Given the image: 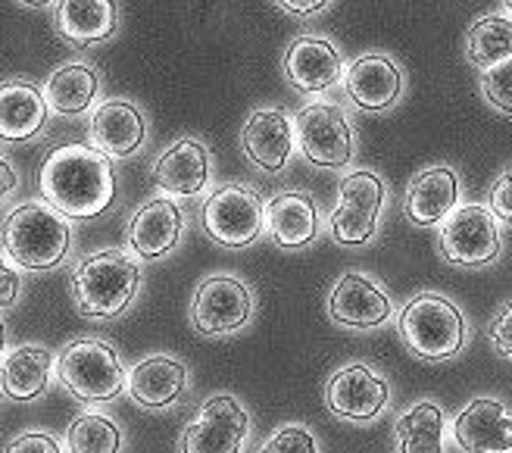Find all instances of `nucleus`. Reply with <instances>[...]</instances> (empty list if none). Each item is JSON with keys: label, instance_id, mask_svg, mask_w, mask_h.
Masks as SVG:
<instances>
[{"label": "nucleus", "instance_id": "28", "mask_svg": "<svg viewBox=\"0 0 512 453\" xmlns=\"http://www.w3.org/2000/svg\"><path fill=\"white\" fill-rule=\"evenodd\" d=\"M397 453H444L447 413L438 400H419L397 419Z\"/></svg>", "mask_w": 512, "mask_h": 453}, {"label": "nucleus", "instance_id": "20", "mask_svg": "<svg viewBox=\"0 0 512 453\" xmlns=\"http://www.w3.org/2000/svg\"><path fill=\"white\" fill-rule=\"evenodd\" d=\"M453 441L463 453H512V413L497 397H475L453 419Z\"/></svg>", "mask_w": 512, "mask_h": 453}, {"label": "nucleus", "instance_id": "18", "mask_svg": "<svg viewBox=\"0 0 512 453\" xmlns=\"http://www.w3.org/2000/svg\"><path fill=\"white\" fill-rule=\"evenodd\" d=\"M281 69H285V79L294 91L316 100V94L344 79V57L328 38L300 35L288 44Z\"/></svg>", "mask_w": 512, "mask_h": 453}, {"label": "nucleus", "instance_id": "24", "mask_svg": "<svg viewBox=\"0 0 512 453\" xmlns=\"http://www.w3.org/2000/svg\"><path fill=\"white\" fill-rule=\"evenodd\" d=\"M50 107L44 88L32 79H7L0 82V141H35L44 135Z\"/></svg>", "mask_w": 512, "mask_h": 453}, {"label": "nucleus", "instance_id": "31", "mask_svg": "<svg viewBox=\"0 0 512 453\" xmlns=\"http://www.w3.org/2000/svg\"><path fill=\"white\" fill-rule=\"evenodd\" d=\"M260 453H319V444L306 425L288 422L269 435V441L260 447Z\"/></svg>", "mask_w": 512, "mask_h": 453}, {"label": "nucleus", "instance_id": "16", "mask_svg": "<svg viewBox=\"0 0 512 453\" xmlns=\"http://www.w3.org/2000/svg\"><path fill=\"white\" fill-rule=\"evenodd\" d=\"M88 141L107 160H128L147 144V116L125 97H110L94 107L88 122Z\"/></svg>", "mask_w": 512, "mask_h": 453}, {"label": "nucleus", "instance_id": "40", "mask_svg": "<svg viewBox=\"0 0 512 453\" xmlns=\"http://www.w3.org/2000/svg\"><path fill=\"white\" fill-rule=\"evenodd\" d=\"M503 7H506V10L512 13V0H506V4H503Z\"/></svg>", "mask_w": 512, "mask_h": 453}, {"label": "nucleus", "instance_id": "5", "mask_svg": "<svg viewBox=\"0 0 512 453\" xmlns=\"http://www.w3.org/2000/svg\"><path fill=\"white\" fill-rule=\"evenodd\" d=\"M397 332L416 357L441 363L463 350L469 322L453 300H447L444 294L425 291V294H416L400 310Z\"/></svg>", "mask_w": 512, "mask_h": 453}, {"label": "nucleus", "instance_id": "19", "mask_svg": "<svg viewBox=\"0 0 512 453\" xmlns=\"http://www.w3.org/2000/svg\"><path fill=\"white\" fill-rule=\"evenodd\" d=\"M188 366L172 354L141 357L128 369L125 391L144 410H172L188 397Z\"/></svg>", "mask_w": 512, "mask_h": 453}, {"label": "nucleus", "instance_id": "35", "mask_svg": "<svg viewBox=\"0 0 512 453\" xmlns=\"http://www.w3.org/2000/svg\"><path fill=\"white\" fill-rule=\"evenodd\" d=\"M19 297H22V275L4 254H0V310L16 307Z\"/></svg>", "mask_w": 512, "mask_h": 453}, {"label": "nucleus", "instance_id": "15", "mask_svg": "<svg viewBox=\"0 0 512 453\" xmlns=\"http://www.w3.org/2000/svg\"><path fill=\"white\" fill-rule=\"evenodd\" d=\"M150 179L163 191V197H172V200L200 197L210 188V179H213L210 147L200 138H178L153 160Z\"/></svg>", "mask_w": 512, "mask_h": 453}, {"label": "nucleus", "instance_id": "10", "mask_svg": "<svg viewBox=\"0 0 512 453\" xmlns=\"http://www.w3.org/2000/svg\"><path fill=\"white\" fill-rule=\"evenodd\" d=\"M250 438V413L235 394H213L185 425L178 453H241Z\"/></svg>", "mask_w": 512, "mask_h": 453}, {"label": "nucleus", "instance_id": "21", "mask_svg": "<svg viewBox=\"0 0 512 453\" xmlns=\"http://www.w3.org/2000/svg\"><path fill=\"white\" fill-rule=\"evenodd\" d=\"M57 379V354L44 344H19L0 357V394L13 404L41 400Z\"/></svg>", "mask_w": 512, "mask_h": 453}, {"label": "nucleus", "instance_id": "12", "mask_svg": "<svg viewBox=\"0 0 512 453\" xmlns=\"http://www.w3.org/2000/svg\"><path fill=\"white\" fill-rule=\"evenodd\" d=\"M325 404L338 419L372 422L391 404L388 379L369 363H350L338 369L325 385Z\"/></svg>", "mask_w": 512, "mask_h": 453}, {"label": "nucleus", "instance_id": "27", "mask_svg": "<svg viewBox=\"0 0 512 453\" xmlns=\"http://www.w3.org/2000/svg\"><path fill=\"white\" fill-rule=\"evenodd\" d=\"M41 88H44V100H47L50 113L82 116L97 104L100 72L85 60H72V63H63L50 72V79Z\"/></svg>", "mask_w": 512, "mask_h": 453}, {"label": "nucleus", "instance_id": "14", "mask_svg": "<svg viewBox=\"0 0 512 453\" xmlns=\"http://www.w3.org/2000/svg\"><path fill=\"white\" fill-rule=\"evenodd\" d=\"M391 294L363 272H344L328 294V316L341 329L369 332L391 319Z\"/></svg>", "mask_w": 512, "mask_h": 453}, {"label": "nucleus", "instance_id": "7", "mask_svg": "<svg viewBox=\"0 0 512 453\" xmlns=\"http://www.w3.org/2000/svg\"><path fill=\"white\" fill-rule=\"evenodd\" d=\"M200 222L216 244L250 247L266 232V204L250 185L228 182L203 200Z\"/></svg>", "mask_w": 512, "mask_h": 453}, {"label": "nucleus", "instance_id": "6", "mask_svg": "<svg viewBox=\"0 0 512 453\" xmlns=\"http://www.w3.org/2000/svg\"><path fill=\"white\" fill-rule=\"evenodd\" d=\"M384 200H388V185L372 169H353L338 185V200L331 207L328 229L331 238L344 247H356L375 238L378 216Z\"/></svg>", "mask_w": 512, "mask_h": 453}, {"label": "nucleus", "instance_id": "9", "mask_svg": "<svg viewBox=\"0 0 512 453\" xmlns=\"http://www.w3.org/2000/svg\"><path fill=\"white\" fill-rule=\"evenodd\" d=\"M294 132L300 154L313 166L322 169H344L353 160V129L344 110L331 100H310L294 116Z\"/></svg>", "mask_w": 512, "mask_h": 453}, {"label": "nucleus", "instance_id": "23", "mask_svg": "<svg viewBox=\"0 0 512 453\" xmlns=\"http://www.w3.org/2000/svg\"><path fill=\"white\" fill-rule=\"evenodd\" d=\"M344 91L366 113L391 110L403 94V72L388 54H363L344 69Z\"/></svg>", "mask_w": 512, "mask_h": 453}, {"label": "nucleus", "instance_id": "37", "mask_svg": "<svg viewBox=\"0 0 512 453\" xmlns=\"http://www.w3.org/2000/svg\"><path fill=\"white\" fill-rule=\"evenodd\" d=\"M16 188H19V172L4 154H0V204H7V200L16 194Z\"/></svg>", "mask_w": 512, "mask_h": 453}, {"label": "nucleus", "instance_id": "39", "mask_svg": "<svg viewBox=\"0 0 512 453\" xmlns=\"http://www.w3.org/2000/svg\"><path fill=\"white\" fill-rule=\"evenodd\" d=\"M7 354V325H4V319H0V357Z\"/></svg>", "mask_w": 512, "mask_h": 453}, {"label": "nucleus", "instance_id": "29", "mask_svg": "<svg viewBox=\"0 0 512 453\" xmlns=\"http://www.w3.org/2000/svg\"><path fill=\"white\" fill-rule=\"evenodd\" d=\"M466 57L481 72L512 60V19L506 16L475 19L466 35Z\"/></svg>", "mask_w": 512, "mask_h": 453}, {"label": "nucleus", "instance_id": "30", "mask_svg": "<svg viewBox=\"0 0 512 453\" xmlns=\"http://www.w3.org/2000/svg\"><path fill=\"white\" fill-rule=\"evenodd\" d=\"M122 447H125V432L107 413H82L66 429L69 453H122Z\"/></svg>", "mask_w": 512, "mask_h": 453}, {"label": "nucleus", "instance_id": "32", "mask_svg": "<svg viewBox=\"0 0 512 453\" xmlns=\"http://www.w3.org/2000/svg\"><path fill=\"white\" fill-rule=\"evenodd\" d=\"M481 94L488 97V104L503 113L512 116V60L494 66L481 75Z\"/></svg>", "mask_w": 512, "mask_h": 453}, {"label": "nucleus", "instance_id": "3", "mask_svg": "<svg viewBox=\"0 0 512 453\" xmlns=\"http://www.w3.org/2000/svg\"><path fill=\"white\" fill-rule=\"evenodd\" d=\"M0 244H4V257L16 269H60L75 244L72 219L50 207L47 200H25V204L13 207L0 225Z\"/></svg>", "mask_w": 512, "mask_h": 453}, {"label": "nucleus", "instance_id": "26", "mask_svg": "<svg viewBox=\"0 0 512 453\" xmlns=\"http://www.w3.org/2000/svg\"><path fill=\"white\" fill-rule=\"evenodd\" d=\"M54 29L72 47H97L116 35L119 7L110 0H63L54 4Z\"/></svg>", "mask_w": 512, "mask_h": 453}, {"label": "nucleus", "instance_id": "11", "mask_svg": "<svg viewBox=\"0 0 512 453\" xmlns=\"http://www.w3.org/2000/svg\"><path fill=\"white\" fill-rule=\"evenodd\" d=\"M438 244L441 257L453 266H488L503 250L500 225L484 204L456 207L438 229Z\"/></svg>", "mask_w": 512, "mask_h": 453}, {"label": "nucleus", "instance_id": "13", "mask_svg": "<svg viewBox=\"0 0 512 453\" xmlns=\"http://www.w3.org/2000/svg\"><path fill=\"white\" fill-rule=\"evenodd\" d=\"M185 235V210L172 197H150L132 213L125 229L128 254L141 260H163L182 244Z\"/></svg>", "mask_w": 512, "mask_h": 453}, {"label": "nucleus", "instance_id": "17", "mask_svg": "<svg viewBox=\"0 0 512 453\" xmlns=\"http://www.w3.org/2000/svg\"><path fill=\"white\" fill-rule=\"evenodd\" d=\"M297 147V132H294V119L288 110L281 107H256L244 129H241V150L244 157L263 172H281L294 157Z\"/></svg>", "mask_w": 512, "mask_h": 453}, {"label": "nucleus", "instance_id": "33", "mask_svg": "<svg viewBox=\"0 0 512 453\" xmlns=\"http://www.w3.org/2000/svg\"><path fill=\"white\" fill-rule=\"evenodd\" d=\"M0 453H63V444L54 432L44 429H25L16 438L7 441V447Z\"/></svg>", "mask_w": 512, "mask_h": 453}, {"label": "nucleus", "instance_id": "25", "mask_svg": "<svg viewBox=\"0 0 512 453\" xmlns=\"http://www.w3.org/2000/svg\"><path fill=\"white\" fill-rule=\"evenodd\" d=\"M319 225V204L303 191H281L266 204V232L285 250H300L313 244Z\"/></svg>", "mask_w": 512, "mask_h": 453}, {"label": "nucleus", "instance_id": "36", "mask_svg": "<svg viewBox=\"0 0 512 453\" xmlns=\"http://www.w3.org/2000/svg\"><path fill=\"white\" fill-rule=\"evenodd\" d=\"M488 338H491V344H494V350L500 357L512 360V304H506L500 310V316L491 322Z\"/></svg>", "mask_w": 512, "mask_h": 453}, {"label": "nucleus", "instance_id": "1", "mask_svg": "<svg viewBox=\"0 0 512 453\" xmlns=\"http://www.w3.org/2000/svg\"><path fill=\"white\" fill-rule=\"evenodd\" d=\"M38 188L41 200L66 219H94L116 200L113 160L91 144H60L41 163Z\"/></svg>", "mask_w": 512, "mask_h": 453}, {"label": "nucleus", "instance_id": "34", "mask_svg": "<svg viewBox=\"0 0 512 453\" xmlns=\"http://www.w3.org/2000/svg\"><path fill=\"white\" fill-rule=\"evenodd\" d=\"M488 210L494 213L497 222L512 225V166L506 172H500V179L494 182V188H491V207Z\"/></svg>", "mask_w": 512, "mask_h": 453}, {"label": "nucleus", "instance_id": "22", "mask_svg": "<svg viewBox=\"0 0 512 453\" xmlns=\"http://www.w3.org/2000/svg\"><path fill=\"white\" fill-rule=\"evenodd\" d=\"M459 207V175L450 166H431L413 175L403 194V213L419 229H434L447 222Z\"/></svg>", "mask_w": 512, "mask_h": 453}, {"label": "nucleus", "instance_id": "2", "mask_svg": "<svg viewBox=\"0 0 512 453\" xmlns=\"http://www.w3.org/2000/svg\"><path fill=\"white\" fill-rule=\"evenodd\" d=\"M141 291V266L122 247H100L72 269L75 313L91 322H113L132 310Z\"/></svg>", "mask_w": 512, "mask_h": 453}, {"label": "nucleus", "instance_id": "8", "mask_svg": "<svg viewBox=\"0 0 512 453\" xmlns=\"http://www.w3.org/2000/svg\"><path fill=\"white\" fill-rule=\"evenodd\" d=\"M253 319V291L244 279L228 272L207 275L191 297V325L207 338L238 335Z\"/></svg>", "mask_w": 512, "mask_h": 453}, {"label": "nucleus", "instance_id": "4", "mask_svg": "<svg viewBox=\"0 0 512 453\" xmlns=\"http://www.w3.org/2000/svg\"><path fill=\"white\" fill-rule=\"evenodd\" d=\"M57 382L82 404H110L125 391L128 369L110 341L79 338L57 354Z\"/></svg>", "mask_w": 512, "mask_h": 453}, {"label": "nucleus", "instance_id": "38", "mask_svg": "<svg viewBox=\"0 0 512 453\" xmlns=\"http://www.w3.org/2000/svg\"><path fill=\"white\" fill-rule=\"evenodd\" d=\"M278 7L291 16H316V13L331 7V0H303V4H297V0H281Z\"/></svg>", "mask_w": 512, "mask_h": 453}]
</instances>
